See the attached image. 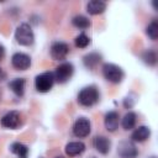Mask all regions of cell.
<instances>
[{"label": "cell", "instance_id": "7", "mask_svg": "<svg viewBox=\"0 0 158 158\" xmlns=\"http://www.w3.org/2000/svg\"><path fill=\"white\" fill-rule=\"evenodd\" d=\"M91 131L90 121L85 117H79L73 125V133L77 137H86Z\"/></svg>", "mask_w": 158, "mask_h": 158}, {"label": "cell", "instance_id": "13", "mask_svg": "<svg viewBox=\"0 0 158 158\" xmlns=\"http://www.w3.org/2000/svg\"><path fill=\"white\" fill-rule=\"evenodd\" d=\"M151 136V128L148 126H138L131 135L132 141L135 142H144Z\"/></svg>", "mask_w": 158, "mask_h": 158}, {"label": "cell", "instance_id": "4", "mask_svg": "<svg viewBox=\"0 0 158 158\" xmlns=\"http://www.w3.org/2000/svg\"><path fill=\"white\" fill-rule=\"evenodd\" d=\"M54 75L52 72H44L40 75L36 77L35 79V86L37 89V91L40 93H47L52 89L53 84H54Z\"/></svg>", "mask_w": 158, "mask_h": 158}, {"label": "cell", "instance_id": "20", "mask_svg": "<svg viewBox=\"0 0 158 158\" xmlns=\"http://www.w3.org/2000/svg\"><path fill=\"white\" fill-rule=\"evenodd\" d=\"M72 23L77 27V28H80V30H85L88 27H90V20L83 15H77L73 17L72 20Z\"/></svg>", "mask_w": 158, "mask_h": 158}, {"label": "cell", "instance_id": "2", "mask_svg": "<svg viewBox=\"0 0 158 158\" xmlns=\"http://www.w3.org/2000/svg\"><path fill=\"white\" fill-rule=\"evenodd\" d=\"M15 40L21 46H31L35 41V35L28 23H21L15 31Z\"/></svg>", "mask_w": 158, "mask_h": 158}, {"label": "cell", "instance_id": "6", "mask_svg": "<svg viewBox=\"0 0 158 158\" xmlns=\"http://www.w3.org/2000/svg\"><path fill=\"white\" fill-rule=\"evenodd\" d=\"M117 153L121 158H136L138 156V149L131 141H122L118 143Z\"/></svg>", "mask_w": 158, "mask_h": 158}, {"label": "cell", "instance_id": "1", "mask_svg": "<svg viewBox=\"0 0 158 158\" xmlns=\"http://www.w3.org/2000/svg\"><path fill=\"white\" fill-rule=\"evenodd\" d=\"M99 90L94 85H89L83 88L78 94V101L83 106H93L99 101Z\"/></svg>", "mask_w": 158, "mask_h": 158}, {"label": "cell", "instance_id": "11", "mask_svg": "<svg viewBox=\"0 0 158 158\" xmlns=\"http://www.w3.org/2000/svg\"><path fill=\"white\" fill-rule=\"evenodd\" d=\"M93 146L94 148L101 153V154H107L110 152V147H111V142L107 137L105 136H96L93 139Z\"/></svg>", "mask_w": 158, "mask_h": 158}, {"label": "cell", "instance_id": "24", "mask_svg": "<svg viewBox=\"0 0 158 158\" xmlns=\"http://www.w3.org/2000/svg\"><path fill=\"white\" fill-rule=\"evenodd\" d=\"M136 101H137V96H136L133 93H131V94H128V95L123 99V106H125L126 109H131V107L136 104Z\"/></svg>", "mask_w": 158, "mask_h": 158}, {"label": "cell", "instance_id": "15", "mask_svg": "<svg viewBox=\"0 0 158 158\" xmlns=\"http://www.w3.org/2000/svg\"><path fill=\"white\" fill-rule=\"evenodd\" d=\"M106 9V4L100 0H91L86 4V11L90 15H99L102 14Z\"/></svg>", "mask_w": 158, "mask_h": 158}, {"label": "cell", "instance_id": "18", "mask_svg": "<svg viewBox=\"0 0 158 158\" xmlns=\"http://www.w3.org/2000/svg\"><path fill=\"white\" fill-rule=\"evenodd\" d=\"M10 151L16 154L19 158H27L28 157V147L23 143L20 142H15L10 146Z\"/></svg>", "mask_w": 158, "mask_h": 158}, {"label": "cell", "instance_id": "28", "mask_svg": "<svg viewBox=\"0 0 158 158\" xmlns=\"http://www.w3.org/2000/svg\"><path fill=\"white\" fill-rule=\"evenodd\" d=\"M152 158H156V157H152Z\"/></svg>", "mask_w": 158, "mask_h": 158}, {"label": "cell", "instance_id": "14", "mask_svg": "<svg viewBox=\"0 0 158 158\" xmlns=\"http://www.w3.org/2000/svg\"><path fill=\"white\" fill-rule=\"evenodd\" d=\"M85 151V144L83 142H69L65 146V154L69 157H75Z\"/></svg>", "mask_w": 158, "mask_h": 158}, {"label": "cell", "instance_id": "25", "mask_svg": "<svg viewBox=\"0 0 158 158\" xmlns=\"http://www.w3.org/2000/svg\"><path fill=\"white\" fill-rule=\"evenodd\" d=\"M4 57H5V48H4L2 44H0V60H1Z\"/></svg>", "mask_w": 158, "mask_h": 158}, {"label": "cell", "instance_id": "12", "mask_svg": "<svg viewBox=\"0 0 158 158\" xmlns=\"http://www.w3.org/2000/svg\"><path fill=\"white\" fill-rule=\"evenodd\" d=\"M118 122H120V116L116 111H109L105 115L104 125H105V128L109 132H115L118 127Z\"/></svg>", "mask_w": 158, "mask_h": 158}, {"label": "cell", "instance_id": "19", "mask_svg": "<svg viewBox=\"0 0 158 158\" xmlns=\"http://www.w3.org/2000/svg\"><path fill=\"white\" fill-rule=\"evenodd\" d=\"M136 120H137L136 114L132 112V111H128V112L123 116V118H122V121H121V125H122L123 130H132V128L135 127V125H136Z\"/></svg>", "mask_w": 158, "mask_h": 158}, {"label": "cell", "instance_id": "9", "mask_svg": "<svg viewBox=\"0 0 158 158\" xmlns=\"http://www.w3.org/2000/svg\"><path fill=\"white\" fill-rule=\"evenodd\" d=\"M0 123L6 128H17L21 123V115L19 111H10L1 117Z\"/></svg>", "mask_w": 158, "mask_h": 158}, {"label": "cell", "instance_id": "17", "mask_svg": "<svg viewBox=\"0 0 158 158\" xmlns=\"http://www.w3.org/2000/svg\"><path fill=\"white\" fill-rule=\"evenodd\" d=\"M25 84H26V80L23 78H16L9 83V88L14 91L15 95L22 96L25 93Z\"/></svg>", "mask_w": 158, "mask_h": 158}, {"label": "cell", "instance_id": "3", "mask_svg": "<svg viewBox=\"0 0 158 158\" xmlns=\"http://www.w3.org/2000/svg\"><path fill=\"white\" fill-rule=\"evenodd\" d=\"M102 75L107 81L118 84L122 81L125 74H123V70L118 65L114 63H105L102 65Z\"/></svg>", "mask_w": 158, "mask_h": 158}, {"label": "cell", "instance_id": "8", "mask_svg": "<svg viewBox=\"0 0 158 158\" xmlns=\"http://www.w3.org/2000/svg\"><path fill=\"white\" fill-rule=\"evenodd\" d=\"M11 64L17 70H26L31 65V58L26 53L17 52V53H14L12 54V57H11Z\"/></svg>", "mask_w": 158, "mask_h": 158}, {"label": "cell", "instance_id": "27", "mask_svg": "<svg viewBox=\"0 0 158 158\" xmlns=\"http://www.w3.org/2000/svg\"><path fill=\"white\" fill-rule=\"evenodd\" d=\"M1 73H2V70H1V68H0V75H1Z\"/></svg>", "mask_w": 158, "mask_h": 158}, {"label": "cell", "instance_id": "16", "mask_svg": "<svg viewBox=\"0 0 158 158\" xmlns=\"http://www.w3.org/2000/svg\"><path fill=\"white\" fill-rule=\"evenodd\" d=\"M101 62V54L96 53V52H91L89 54H85L83 57V63L88 69H94L96 68V65Z\"/></svg>", "mask_w": 158, "mask_h": 158}, {"label": "cell", "instance_id": "10", "mask_svg": "<svg viewBox=\"0 0 158 158\" xmlns=\"http://www.w3.org/2000/svg\"><path fill=\"white\" fill-rule=\"evenodd\" d=\"M69 46L65 42H54L51 46V57L54 60H62L67 57V54L69 53Z\"/></svg>", "mask_w": 158, "mask_h": 158}, {"label": "cell", "instance_id": "5", "mask_svg": "<svg viewBox=\"0 0 158 158\" xmlns=\"http://www.w3.org/2000/svg\"><path fill=\"white\" fill-rule=\"evenodd\" d=\"M73 73H74V67H73V64H72V63H68V62H64V63L59 64V65L56 68V70H54V73H53L54 80L58 81V83H60V84H63V83L68 81V80L72 78Z\"/></svg>", "mask_w": 158, "mask_h": 158}, {"label": "cell", "instance_id": "26", "mask_svg": "<svg viewBox=\"0 0 158 158\" xmlns=\"http://www.w3.org/2000/svg\"><path fill=\"white\" fill-rule=\"evenodd\" d=\"M56 158H64V157H62V156H58V157H56Z\"/></svg>", "mask_w": 158, "mask_h": 158}, {"label": "cell", "instance_id": "23", "mask_svg": "<svg viewBox=\"0 0 158 158\" xmlns=\"http://www.w3.org/2000/svg\"><path fill=\"white\" fill-rule=\"evenodd\" d=\"M74 43H75V46L78 48H86L89 46V43H90V38L85 33H80L79 36L75 37Z\"/></svg>", "mask_w": 158, "mask_h": 158}, {"label": "cell", "instance_id": "21", "mask_svg": "<svg viewBox=\"0 0 158 158\" xmlns=\"http://www.w3.org/2000/svg\"><path fill=\"white\" fill-rule=\"evenodd\" d=\"M142 59L148 65H156L157 63V53L153 49H147L142 53Z\"/></svg>", "mask_w": 158, "mask_h": 158}, {"label": "cell", "instance_id": "22", "mask_svg": "<svg viewBox=\"0 0 158 158\" xmlns=\"http://www.w3.org/2000/svg\"><path fill=\"white\" fill-rule=\"evenodd\" d=\"M146 33L148 35V37L153 41H156L158 38V21L153 20L146 28Z\"/></svg>", "mask_w": 158, "mask_h": 158}]
</instances>
